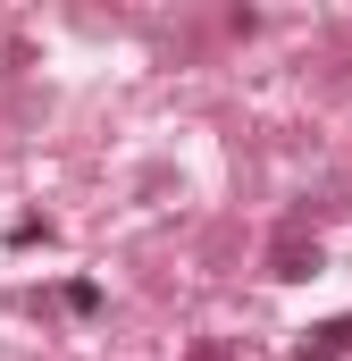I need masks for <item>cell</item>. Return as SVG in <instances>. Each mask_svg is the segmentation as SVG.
Returning a JSON list of instances; mask_svg holds the SVG:
<instances>
[{
	"instance_id": "obj_1",
	"label": "cell",
	"mask_w": 352,
	"mask_h": 361,
	"mask_svg": "<svg viewBox=\"0 0 352 361\" xmlns=\"http://www.w3.org/2000/svg\"><path fill=\"white\" fill-rule=\"evenodd\" d=\"M319 269H327V244H319L302 219H285V227L268 235V277H277V286H302V277H319Z\"/></svg>"
},
{
	"instance_id": "obj_2",
	"label": "cell",
	"mask_w": 352,
	"mask_h": 361,
	"mask_svg": "<svg viewBox=\"0 0 352 361\" xmlns=\"http://www.w3.org/2000/svg\"><path fill=\"white\" fill-rule=\"evenodd\" d=\"M294 361H352V311H336V319H319V328H302V345H294Z\"/></svg>"
},
{
	"instance_id": "obj_3",
	"label": "cell",
	"mask_w": 352,
	"mask_h": 361,
	"mask_svg": "<svg viewBox=\"0 0 352 361\" xmlns=\"http://www.w3.org/2000/svg\"><path fill=\"white\" fill-rule=\"evenodd\" d=\"M184 361H227V345H218V336H201V345H193Z\"/></svg>"
}]
</instances>
